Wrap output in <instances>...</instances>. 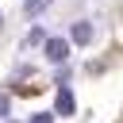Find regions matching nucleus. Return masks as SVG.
Here are the masks:
<instances>
[{
    "label": "nucleus",
    "mask_w": 123,
    "mask_h": 123,
    "mask_svg": "<svg viewBox=\"0 0 123 123\" xmlns=\"http://www.w3.org/2000/svg\"><path fill=\"white\" fill-rule=\"evenodd\" d=\"M65 54H69V42L65 38H50L46 42V58L50 62H65Z\"/></svg>",
    "instance_id": "f257e3e1"
},
{
    "label": "nucleus",
    "mask_w": 123,
    "mask_h": 123,
    "mask_svg": "<svg viewBox=\"0 0 123 123\" xmlns=\"http://www.w3.org/2000/svg\"><path fill=\"white\" fill-rule=\"evenodd\" d=\"M58 111H62V115H69V111H73V96H69V88H62V92H58Z\"/></svg>",
    "instance_id": "f03ea898"
},
{
    "label": "nucleus",
    "mask_w": 123,
    "mask_h": 123,
    "mask_svg": "<svg viewBox=\"0 0 123 123\" xmlns=\"http://www.w3.org/2000/svg\"><path fill=\"white\" fill-rule=\"evenodd\" d=\"M88 38H92V27L88 23H77L73 27V42H88Z\"/></svg>",
    "instance_id": "7ed1b4c3"
},
{
    "label": "nucleus",
    "mask_w": 123,
    "mask_h": 123,
    "mask_svg": "<svg viewBox=\"0 0 123 123\" xmlns=\"http://www.w3.org/2000/svg\"><path fill=\"white\" fill-rule=\"evenodd\" d=\"M42 8H46V0H27V4H23V12H27V15H38Z\"/></svg>",
    "instance_id": "20e7f679"
},
{
    "label": "nucleus",
    "mask_w": 123,
    "mask_h": 123,
    "mask_svg": "<svg viewBox=\"0 0 123 123\" xmlns=\"http://www.w3.org/2000/svg\"><path fill=\"white\" fill-rule=\"evenodd\" d=\"M0 115H8V96H0Z\"/></svg>",
    "instance_id": "39448f33"
},
{
    "label": "nucleus",
    "mask_w": 123,
    "mask_h": 123,
    "mask_svg": "<svg viewBox=\"0 0 123 123\" xmlns=\"http://www.w3.org/2000/svg\"><path fill=\"white\" fill-rule=\"evenodd\" d=\"M31 123H50V115H35V119H31Z\"/></svg>",
    "instance_id": "423d86ee"
}]
</instances>
